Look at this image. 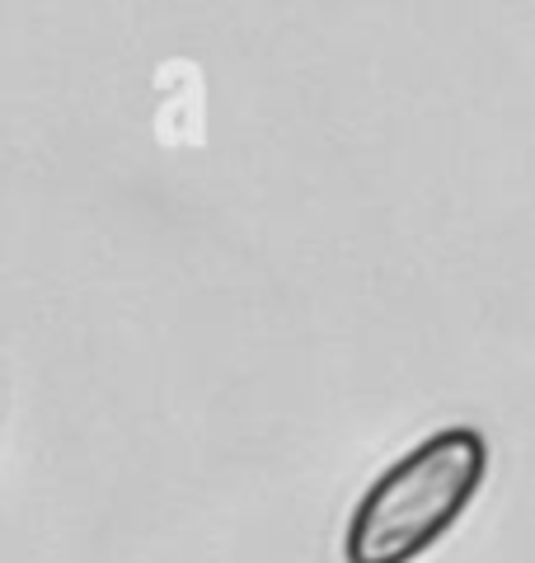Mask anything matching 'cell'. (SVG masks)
I'll return each mask as SVG.
<instances>
[{
	"label": "cell",
	"mask_w": 535,
	"mask_h": 563,
	"mask_svg": "<svg viewBox=\"0 0 535 563\" xmlns=\"http://www.w3.org/2000/svg\"><path fill=\"white\" fill-rule=\"evenodd\" d=\"M489 474V442L479 428H441L404 451L352 507L348 563H414L466 517Z\"/></svg>",
	"instance_id": "6da1fadb"
}]
</instances>
